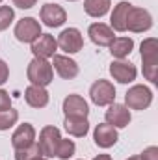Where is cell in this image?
<instances>
[{
	"label": "cell",
	"mask_w": 158,
	"mask_h": 160,
	"mask_svg": "<svg viewBox=\"0 0 158 160\" xmlns=\"http://www.w3.org/2000/svg\"><path fill=\"white\" fill-rule=\"evenodd\" d=\"M128 160H140V155H136V157H130Z\"/></svg>",
	"instance_id": "1f68e13d"
},
{
	"label": "cell",
	"mask_w": 158,
	"mask_h": 160,
	"mask_svg": "<svg viewBox=\"0 0 158 160\" xmlns=\"http://www.w3.org/2000/svg\"><path fill=\"white\" fill-rule=\"evenodd\" d=\"M87 36L99 47H110V43L116 39L114 38V30L108 24H104V22H93L89 26V30H87Z\"/></svg>",
	"instance_id": "e0dca14e"
},
{
	"label": "cell",
	"mask_w": 158,
	"mask_h": 160,
	"mask_svg": "<svg viewBox=\"0 0 158 160\" xmlns=\"http://www.w3.org/2000/svg\"><path fill=\"white\" fill-rule=\"evenodd\" d=\"M151 26H153L151 13L143 8L132 6L130 11H128V17H126V30H130L134 34H141V32L151 30Z\"/></svg>",
	"instance_id": "8992f818"
},
{
	"label": "cell",
	"mask_w": 158,
	"mask_h": 160,
	"mask_svg": "<svg viewBox=\"0 0 158 160\" xmlns=\"http://www.w3.org/2000/svg\"><path fill=\"white\" fill-rule=\"evenodd\" d=\"M19 119V112L13 110V108H7V110H0V130H7L11 128Z\"/></svg>",
	"instance_id": "cb8c5ba5"
},
{
	"label": "cell",
	"mask_w": 158,
	"mask_h": 160,
	"mask_svg": "<svg viewBox=\"0 0 158 160\" xmlns=\"http://www.w3.org/2000/svg\"><path fill=\"white\" fill-rule=\"evenodd\" d=\"M0 2H2V0H0Z\"/></svg>",
	"instance_id": "e575fe53"
},
{
	"label": "cell",
	"mask_w": 158,
	"mask_h": 160,
	"mask_svg": "<svg viewBox=\"0 0 158 160\" xmlns=\"http://www.w3.org/2000/svg\"><path fill=\"white\" fill-rule=\"evenodd\" d=\"M89 97L97 106H108L116 101V88L110 80H95L89 88Z\"/></svg>",
	"instance_id": "5b68a950"
},
{
	"label": "cell",
	"mask_w": 158,
	"mask_h": 160,
	"mask_svg": "<svg viewBox=\"0 0 158 160\" xmlns=\"http://www.w3.org/2000/svg\"><path fill=\"white\" fill-rule=\"evenodd\" d=\"M143 62V77L153 84L158 82V41L156 38H147L140 47Z\"/></svg>",
	"instance_id": "6da1fadb"
},
{
	"label": "cell",
	"mask_w": 158,
	"mask_h": 160,
	"mask_svg": "<svg viewBox=\"0 0 158 160\" xmlns=\"http://www.w3.org/2000/svg\"><path fill=\"white\" fill-rule=\"evenodd\" d=\"M37 157H41L37 143H34V145H30L26 149H17L15 151V160H34Z\"/></svg>",
	"instance_id": "d4e9b609"
},
{
	"label": "cell",
	"mask_w": 158,
	"mask_h": 160,
	"mask_svg": "<svg viewBox=\"0 0 158 160\" xmlns=\"http://www.w3.org/2000/svg\"><path fill=\"white\" fill-rule=\"evenodd\" d=\"M36 2H37V0H13V4H15L17 8H21V9H30V8L36 6Z\"/></svg>",
	"instance_id": "f546056e"
},
{
	"label": "cell",
	"mask_w": 158,
	"mask_h": 160,
	"mask_svg": "<svg viewBox=\"0 0 158 160\" xmlns=\"http://www.w3.org/2000/svg\"><path fill=\"white\" fill-rule=\"evenodd\" d=\"M93 140L99 147L102 149H108V147H114L119 140L117 128L108 125V123H99L93 130Z\"/></svg>",
	"instance_id": "8fae6325"
},
{
	"label": "cell",
	"mask_w": 158,
	"mask_h": 160,
	"mask_svg": "<svg viewBox=\"0 0 158 160\" xmlns=\"http://www.w3.org/2000/svg\"><path fill=\"white\" fill-rule=\"evenodd\" d=\"M60 140H62V134H60V128H58V127H54V125L43 127L41 132H39V142H37L41 157H45V158H54V157H56V151H58Z\"/></svg>",
	"instance_id": "3957f363"
},
{
	"label": "cell",
	"mask_w": 158,
	"mask_h": 160,
	"mask_svg": "<svg viewBox=\"0 0 158 160\" xmlns=\"http://www.w3.org/2000/svg\"><path fill=\"white\" fill-rule=\"evenodd\" d=\"M110 75L114 77V80H117L119 84H128L132 80H136V65L125 60H114L110 63Z\"/></svg>",
	"instance_id": "4fadbf2b"
},
{
	"label": "cell",
	"mask_w": 158,
	"mask_h": 160,
	"mask_svg": "<svg viewBox=\"0 0 158 160\" xmlns=\"http://www.w3.org/2000/svg\"><path fill=\"white\" fill-rule=\"evenodd\" d=\"M36 143V128L30 123H22L17 127V130L11 134V145L13 149H26Z\"/></svg>",
	"instance_id": "5bb4252c"
},
{
	"label": "cell",
	"mask_w": 158,
	"mask_h": 160,
	"mask_svg": "<svg viewBox=\"0 0 158 160\" xmlns=\"http://www.w3.org/2000/svg\"><path fill=\"white\" fill-rule=\"evenodd\" d=\"M153 102V91L147 86H132L126 93H125V104L130 110H145L149 108Z\"/></svg>",
	"instance_id": "277c9868"
},
{
	"label": "cell",
	"mask_w": 158,
	"mask_h": 160,
	"mask_svg": "<svg viewBox=\"0 0 158 160\" xmlns=\"http://www.w3.org/2000/svg\"><path fill=\"white\" fill-rule=\"evenodd\" d=\"M75 151H77V145H75V142L73 140H60V143H58V151H56V157L60 160H69L73 155H75Z\"/></svg>",
	"instance_id": "603a6c76"
},
{
	"label": "cell",
	"mask_w": 158,
	"mask_h": 160,
	"mask_svg": "<svg viewBox=\"0 0 158 160\" xmlns=\"http://www.w3.org/2000/svg\"><path fill=\"white\" fill-rule=\"evenodd\" d=\"M104 119H106L108 125H112V127H116V128H125V127H128L132 116H130V110H128L125 104H116V102H112V104H108V110H106V114H104Z\"/></svg>",
	"instance_id": "9c48e42d"
},
{
	"label": "cell",
	"mask_w": 158,
	"mask_h": 160,
	"mask_svg": "<svg viewBox=\"0 0 158 160\" xmlns=\"http://www.w3.org/2000/svg\"><path fill=\"white\" fill-rule=\"evenodd\" d=\"M7 108H11V97L7 91L0 89V110H7Z\"/></svg>",
	"instance_id": "83f0119b"
},
{
	"label": "cell",
	"mask_w": 158,
	"mask_h": 160,
	"mask_svg": "<svg viewBox=\"0 0 158 160\" xmlns=\"http://www.w3.org/2000/svg\"><path fill=\"white\" fill-rule=\"evenodd\" d=\"M63 127L67 130V134L75 136V138H84L89 132V123L87 118H65Z\"/></svg>",
	"instance_id": "ffe728a7"
},
{
	"label": "cell",
	"mask_w": 158,
	"mask_h": 160,
	"mask_svg": "<svg viewBox=\"0 0 158 160\" xmlns=\"http://www.w3.org/2000/svg\"><path fill=\"white\" fill-rule=\"evenodd\" d=\"M7 77H9V67L4 60H0V86L7 82Z\"/></svg>",
	"instance_id": "f1b7e54d"
},
{
	"label": "cell",
	"mask_w": 158,
	"mask_h": 160,
	"mask_svg": "<svg viewBox=\"0 0 158 160\" xmlns=\"http://www.w3.org/2000/svg\"><path fill=\"white\" fill-rule=\"evenodd\" d=\"M56 48H58V43L54 39V36L50 34H41L37 39L32 43V52L36 58H52L56 54Z\"/></svg>",
	"instance_id": "2e32d148"
},
{
	"label": "cell",
	"mask_w": 158,
	"mask_h": 160,
	"mask_svg": "<svg viewBox=\"0 0 158 160\" xmlns=\"http://www.w3.org/2000/svg\"><path fill=\"white\" fill-rule=\"evenodd\" d=\"M132 48H134V41L130 39V38H116V39L110 43V52L117 60L126 58L132 52Z\"/></svg>",
	"instance_id": "7402d4cb"
},
{
	"label": "cell",
	"mask_w": 158,
	"mask_h": 160,
	"mask_svg": "<svg viewBox=\"0 0 158 160\" xmlns=\"http://www.w3.org/2000/svg\"><path fill=\"white\" fill-rule=\"evenodd\" d=\"M24 101L32 106V108H45L48 104V91L41 86L30 84L24 89Z\"/></svg>",
	"instance_id": "d6986e66"
},
{
	"label": "cell",
	"mask_w": 158,
	"mask_h": 160,
	"mask_svg": "<svg viewBox=\"0 0 158 160\" xmlns=\"http://www.w3.org/2000/svg\"><path fill=\"white\" fill-rule=\"evenodd\" d=\"M63 114H65V118H87L89 106L84 97L71 93L63 99Z\"/></svg>",
	"instance_id": "7c38bea8"
},
{
	"label": "cell",
	"mask_w": 158,
	"mask_h": 160,
	"mask_svg": "<svg viewBox=\"0 0 158 160\" xmlns=\"http://www.w3.org/2000/svg\"><path fill=\"white\" fill-rule=\"evenodd\" d=\"M93 160H112V158H110V155H97Z\"/></svg>",
	"instance_id": "4dcf8cb0"
},
{
	"label": "cell",
	"mask_w": 158,
	"mask_h": 160,
	"mask_svg": "<svg viewBox=\"0 0 158 160\" xmlns=\"http://www.w3.org/2000/svg\"><path fill=\"white\" fill-rule=\"evenodd\" d=\"M15 19V11L9 6H0V32H4Z\"/></svg>",
	"instance_id": "484cf974"
},
{
	"label": "cell",
	"mask_w": 158,
	"mask_h": 160,
	"mask_svg": "<svg viewBox=\"0 0 158 160\" xmlns=\"http://www.w3.org/2000/svg\"><path fill=\"white\" fill-rule=\"evenodd\" d=\"M52 58H54V60H52V69H54L62 78L71 80L78 75V63H77L73 58L62 56V54H54Z\"/></svg>",
	"instance_id": "9a60e30c"
},
{
	"label": "cell",
	"mask_w": 158,
	"mask_h": 160,
	"mask_svg": "<svg viewBox=\"0 0 158 160\" xmlns=\"http://www.w3.org/2000/svg\"><path fill=\"white\" fill-rule=\"evenodd\" d=\"M41 36V24L34 17H24L15 24V38L21 43H34Z\"/></svg>",
	"instance_id": "52a82bcc"
},
{
	"label": "cell",
	"mask_w": 158,
	"mask_h": 160,
	"mask_svg": "<svg viewBox=\"0 0 158 160\" xmlns=\"http://www.w3.org/2000/svg\"><path fill=\"white\" fill-rule=\"evenodd\" d=\"M140 160H158V147H155V145L147 147V149L140 155Z\"/></svg>",
	"instance_id": "4316f807"
},
{
	"label": "cell",
	"mask_w": 158,
	"mask_h": 160,
	"mask_svg": "<svg viewBox=\"0 0 158 160\" xmlns=\"http://www.w3.org/2000/svg\"><path fill=\"white\" fill-rule=\"evenodd\" d=\"M26 77H28V80H30L34 86H41V88L48 86V84L54 80L52 63H48V62L43 60V58H34V60L28 63Z\"/></svg>",
	"instance_id": "7a4b0ae2"
},
{
	"label": "cell",
	"mask_w": 158,
	"mask_h": 160,
	"mask_svg": "<svg viewBox=\"0 0 158 160\" xmlns=\"http://www.w3.org/2000/svg\"><path fill=\"white\" fill-rule=\"evenodd\" d=\"M34 160H48V158H45V157H37V158H34Z\"/></svg>",
	"instance_id": "d6a6232c"
},
{
	"label": "cell",
	"mask_w": 158,
	"mask_h": 160,
	"mask_svg": "<svg viewBox=\"0 0 158 160\" xmlns=\"http://www.w3.org/2000/svg\"><path fill=\"white\" fill-rule=\"evenodd\" d=\"M130 8H132L130 2H119L117 6L114 8L112 17H110V28L112 30H116V32H126V17H128Z\"/></svg>",
	"instance_id": "ac0fdd59"
},
{
	"label": "cell",
	"mask_w": 158,
	"mask_h": 160,
	"mask_svg": "<svg viewBox=\"0 0 158 160\" xmlns=\"http://www.w3.org/2000/svg\"><path fill=\"white\" fill-rule=\"evenodd\" d=\"M69 2H77V0H69Z\"/></svg>",
	"instance_id": "836d02e7"
},
{
	"label": "cell",
	"mask_w": 158,
	"mask_h": 160,
	"mask_svg": "<svg viewBox=\"0 0 158 160\" xmlns=\"http://www.w3.org/2000/svg\"><path fill=\"white\" fill-rule=\"evenodd\" d=\"M110 6H112V0H84V11L95 19L104 17L110 11Z\"/></svg>",
	"instance_id": "44dd1931"
},
{
	"label": "cell",
	"mask_w": 158,
	"mask_h": 160,
	"mask_svg": "<svg viewBox=\"0 0 158 160\" xmlns=\"http://www.w3.org/2000/svg\"><path fill=\"white\" fill-rule=\"evenodd\" d=\"M39 17L48 28H58L67 21L65 9L62 6H58V4H45L39 11Z\"/></svg>",
	"instance_id": "30bf717a"
},
{
	"label": "cell",
	"mask_w": 158,
	"mask_h": 160,
	"mask_svg": "<svg viewBox=\"0 0 158 160\" xmlns=\"http://www.w3.org/2000/svg\"><path fill=\"white\" fill-rule=\"evenodd\" d=\"M58 47L62 50H65L67 54H75V52H80L82 47H84V38L80 34L78 28H65L60 36H58Z\"/></svg>",
	"instance_id": "ba28073f"
}]
</instances>
